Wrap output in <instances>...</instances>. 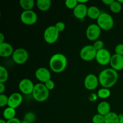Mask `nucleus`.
I'll return each mask as SVG.
<instances>
[{"label": "nucleus", "instance_id": "obj_31", "mask_svg": "<svg viewBox=\"0 0 123 123\" xmlns=\"http://www.w3.org/2000/svg\"><path fill=\"white\" fill-rule=\"evenodd\" d=\"M94 46V48H95L97 51L98 50H101L102 49L104 48V43H103V41L100 40H97V41L94 42V43L92 45Z\"/></svg>", "mask_w": 123, "mask_h": 123}, {"label": "nucleus", "instance_id": "obj_12", "mask_svg": "<svg viewBox=\"0 0 123 123\" xmlns=\"http://www.w3.org/2000/svg\"><path fill=\"white\" fill-rule=\"evenodd\" d=\"M98 78L94 74H88L84 79V86L90 91L96 90L98 86Z\"/></svg>", "mask_w": 123, "mask_h": 123}, {"label": "nucleus", "instance_id": "obj_42", "mask_svg": "<svg viewBox=\"0 0 123 123\" xmlns=\"http://www.w3.org/2000/svg\"><path fill=\"white\" fill-rule=\"evenodd\" d=\"M0 123H7V121H5L4 120H0Z\"/></svg>", "mask_w": 123, "mask_h": 123}, {"label": "nucleus", "instance_id": "obj_17", "mask_svg": "<svg viewBox=\"0 0 123 123\" xmlns=\"http://www.w3.org/2000/svg\"><path fill=\"white\" fill-rule=\"evenodd\" d=\"M14 52L13 48L10 43L4 42L0 44V56L3 58L9 57Z\"/></svg>", "mask_w": 123, "mask_h": 123}, {"label": "nucleus", "instance_id": "obj_8", "mask_svg": "<svg viewBox=\"0 0 123 123\" xmlns=\"http://www.w3.org/2000/svg\"><path fill=\"white\" fill-rule=\"evenodd\" d=\"M111 58L112 55L110 52L106 48H103L97 52L96 60L98 64L101 66H106L110 64Z\"/></svg>", "mask_w": 123, "mask_h": 123}, {"label": "nucleus", "instance_id": "obj_44", "mask_svg": "<svg viewBox=\"0 0 123 123\" xmlns=\"http://www.w3.org/2000/svg\"><path fill=\"white\" fill-rule=\"evenodd\" d=\"M22 123H28L26 122V121H22Z\"/></svg>", "mask_w": 123, "mask_h": 123}, {"label": "nucleus", "instance_id": "obj_43", "mask_svg": "<svg viewBox=\"0 0 123 123\" xmlns=\"http://www.w3.org/2000/svg\"><path fill=\"white\" fill-rule=\"evenodd\" d=\"M118 1L120 4H121L123 3V0H118Z\"/></svg>", "mask_w": 123, "mask_h": 123}, {"label": "nucleus", "instance_id": "obj_38", "mask_svg": "<svg viewBox=\"0 0 123 123\" xmlns=\"http://www.w3.org/2000/svg\"><path fill=\"white\" fill-rule=\"evenodd\" d=\"M114 0H103L102 1V2L103 4H105V5H107V6H110L112 4L113 2H114Z\"/></svg>", "mask_w": 123, "mask_h": 123}, {"label": "nucleus", "instance_id": "obj_19", "mask_svg": "<svg viewBox=\"0 0 123 123\" xmlns=\"http://www.w3.org/2000/svg\"><path fill=\"white\" fill-rule=\"evenodd\" d=\"M101 12L98 7L96 6H91L88 8L87 16L90 19L97 20L101 14Z\"/></svg>", "mask_w": 123, "mask_h": 123}, {"label": "nucleus", "instance_id": "obj_16", "mask_svg": "<svg viewBox=\"0 0 123 123\" xmlns=\"http://www.w3.org/2000/svg\"><path fill=\"white\" fill-rule=\"evenodd\" d=\"M88 8L85 4H78L73 10V14L74 17L78 19H83L87 16Z\"/></svg>", "mask_w": 123, "mask_h": 123}, {"label": "nucleus", "instance_id": "obj_24", "mask_svg": "<svg viewBox=\"0 0 123 123\" xmlns=\"http://www.w3.org/2000/svg\"><path fill=\"white\" fill-rule=\"evenodd\" d=\"M8 78V73L6 68L4 66H0V83H5Z\"/></svg>", "mask_w": 123, "mask_h": 123}, {"label": "nucleus", "instance_id": "obj_10", "mask_svg": "<svg viewBox=\"0 0 123 123\" xmlns=\"http://www.w3.org/2000/svg\"><path fill=\"white\" fill-rule=\"evenodd\" d=\"M38 19L37 14L33 10L23 11L20 14L22 22L26 25H32L36 24Z\"/></svg>", "mask_w": 123, "mask_h": 123}, {"label": "nucleus", "instance_id": "obj_23", "mask_svg": "<svg viewBox=\"0 0 123 123\" xmlns=\"http://www.w3.org/2000/svg\"><path fill=\"white\" fill-rule=\"evenodd\" d=\"M16 112V109L14 108H6L3 112V117L4 118L5 120L7 121L15 118V115Z\"/></svg>", "mask_w": 123, "mask_h": 123}, {"label": "nucleus", "instance_id": "obj_9", "mask_svg": "<svg viewBox=\"0 0 123 123\" xmlns=\"http://www.w3.org/2000/svg\"><path fill=\"white\" fill-rule=\"evenodd\" d=\"M101 31H102V30L97 24H91L86 28V38L91 42H96L100 36Z\"/></svg>", "mask_w": 123, "mask_h": 123}, {"label": "nucleus", "instance_id": "obj_15", "mask_svg": "<svg viewBox=\"0 0 123 123\" xmlns=\"http://www.w3.org/2000/svg\"><path fill=\"white\" fill-rule=\"evenodd\" d=\"M111 66L115 71H120L123 69V56L114 54L112 56L110 62Z\"/></svg>", "mask_w": 123, "mask_h": 123}, {"label": "nucleus", "instance_id": "obj_6", "mask_svg": "<svg viewBox=\"0 0 123 123\" xmlns=\"http://www.w3.org/2000/svg\"><path fill=\"white\" fill-rule=\"evenodd\" d=\"M97 52L92 45H86L82 48L79 55L84 61H91L96 59Z\"/></svg>", "mask_w": 123, "mask_h": 123}, {"label": "nucleus", "instance_id": "obj_35", "mask_svg": "<svg viewBox=\"0 0 123 123\" xmlns=\"http://www.w3.org/2000/svg\"><path fill=\"white\" fill-rule=\"evenodd\" d=\"M97 98H98V96L95 93H92L91 94H90V97H89V100L91 102H95Z\"/></svg>", "mask_w": 123, "mask_h": 123}, {"label": "nucleus", "instance_id": "obj_1", "mask_svg": "<svg viewBox=\"0 0 123 123\" xmlns=\"http://www.w3.org/2000/svg\"><path fill=\"white\" fill-rule=\"evenodd\" d=\"M98 78L99 84L102 88L109 89L117 83L118 74L117 71L112 68H106L100 73Z\"/></svg>", "mask_w": 123, "mask_h": 123}, {"label": "nucleus", "instance_id": "obj_30", "mask_svg": "<svg viewBox=\"0 0 123 123\" xmlns=\"http://www.w3.org/2000/svg\"><path fill=\"white\" fill-rule=\"evenodd\" d=\"M8 97H7L6 95L2 94H0V106L1 108L4 107L5 106H8Z\"/></svg>", "mask_w": 123, "mask_h": 123}, {"label": "nucleus", "instance_id": "obj_22", "mask_svg": "<svg viewBox=\"0 0 123 123\" xmlns=\"http://www.w3.org/2000/svg\"><path fill=\"white\" fill-rule=\"evenodd\" d=\"M19 4L24 11L32 10L34 7L35 2L34 0H20Z\"/></svg>", "mask_w": 123, "mask_h": 123}, {"label": "nucleus", "instance_id": "obj_4", "mask_svg": "<svg viewBox=\"0 0 123 123\" xmlns=\"http://www.w3.org/2000/svg\"><path fill=\"white\" fill-rule=\"evenodd\" d=\"M97 24L101 30L109 31L114 26V20L111 14L107 13H102L97 20Z\"/></svg>", "mask_w": 123, "mask_h": 123}, {"label": "nucleus", "instance_id": "obj_40", "mask_svg": "<svg viewBox=\"0 0 123 123\" xmlns=\"http://www.w3.org/2000/svg\"><path fill=\"white\" fill-rule=\"evenodd\" d=\"M77 1H78V4H85V3L88 2V0H82V1H80V0L78 1V0H77Z\"/></svg>", "mask_w": 123, "mask_h": 123}, {"label": "nucleus", "instance_id": "obj_26", "mask_svg": "<svg viewBox=\"0 0 123 123\" xmlns=\"http://www.w3.org/2000/svg\"><path fill=\"white\" fill-rule=\"evenodd\" d=\"M109 8L112 13H118L122 9V4L118 1H114L112 4L109 6Z\"/></svg>", "mask_w": 123, "mask_h": 123}, {"label": "nucleus", "instance_id": "obj_34", "mask_svg": "<svg viewBox=\"0 0 123 123\" xmlns=\"http://www.w3.org/2000/svg\"><path fill=\"white\" fill-rule=\"evenodd\" d=\"M44 84L46 86V87L49 91L54 90V88H55V83H54V82L53 81L52 79L48 80V81L46 82Z\"/></svg>", "mask_w": 123, "mask_h": 123}, {"label": "nucleus", "instance_id": "obj_32", "mask_svg": "<svg viewBox=\"0 0 123 123\" xmlns=\"http://www.w3.org/2000/svg\"><path fill=\"white\" fill-rule=\"evenodd\" d=\"M54 26L56 28V30L59 31V32H62L66 28V25L62 22H58Z\"/></svg>", "mask_w": 123, "mask_h": 123}, {"label": "nucleus", "instance_id": "obj_5", "mask_svg": "<svg viewBox=\"0 0 123 123\" xmlns=\"http://www.w3.org/2000/svg\"><path fill=\"white\" fill-rule=\"evenodd\" d=\"M60 32L55 26H49L44 30L43 38L44 41L48 44H54L56 43L59 38Z\"/></svg>", "mask_w": 123, "mask_h": 123}, {"label": "nucleus", "instance_id": "obj_14", "mask_svg": "<svg viewBox=\"0 0 123 123\" xmlns=\"http://www.w3.org/2000/svg\"><path fill=\"white\" fill-rule=\"evenodd\" d=\"M23 100L22 96L19 92H14L8 97V107L16 109L21 105Z\"/></svg>", "mask_w": 123, "mask_h": 123}, {"label": "nucleus", "instance_id": "obj_18", "mask_svg": "<svg viewBox=\"0 0 123 123\" xmlns=\"http://www.w3.org/2000/svg\"><path fill=\"white\" fill-rule=\"evenodd\" d=\"M111 105L108 102H106V101H103V102H101L98 105L97 108V112L98 114L103 115V116H105L107 114L111 112Z\"/></svg>", "mask_w": 123, "mask_h": 123}, {"label": "nucleus", "instance_id": "obj_27", "mask_svg": "<svg viewBox=\"0 0 123 123\" xmlns=\"http://www.w3.org/2000/svg\"><path fill=\"white\" fill-rule=\"evenodd\" d=\"M78 4V2L77 0H67L65 2V6L68 9L74 10Z\"/></svg>", "mask_w": 123, "mask_h": 123}, {"label": "nucleus", "instance_id": "obj_37", "mask_svg": "<svg viewBox=\"0 0 123 123\" xmlns=\"http://www.w3.org/2000/svg\"><path fill=\"white\" fill-rule=\"evenodd\" d=\"M6 90V86L3 83H0V94H2Z\"/></svg>", "mask_w": 123, "mask_h": 123}, {"label": "nucleus", "instance_id": "obj_2", "mask_svg": "<svg viewBox=\"0 0 123 123\" xmlns=\"http://www.w3.org/2000/svg\"><path fill=\"white\" fill-rule=\"evenodd\" d=\"M67 66V59L62 54L57 53L51 56L49 60V67L52 72L60 73L64 71Z\"/></svg>", "mask_w": 123, "mask_h": 123}, {"label": "nucleus", "instance_id": "obj_36", "mask_svg": "<svg viewBox=\"0 0 123 123\" xmlns=\"http://www.w3.org/2000/svg\"><path fill=\"white\" fill-rule=\"evenodd\" d=\"M7 123H22V121L19 119H18V118L15 117L14 118L12 119V120L7 121Z\"/></svg>", "mask_w": 123, "mask_h": 123}, {"label": "nucleus", "instance_id": "obj_28", "mask_svg": "<svg viewBox=\"0 0 123 123\" xmlns=\"http://www.w3.org/2000/svg\"><path fill=\"white\" fill-rule=\"evenodd\" d=\"M92 123H105V116L100 114H96L92 118Z\"/></svg>", "mask_w": 123, "mask_h": 123}, {"label": "nucleus", "instance_id": "obj_41", "mask_svg": "<svg viewBox=\"0 0 123 123\" xmlns=\"http://www.w3.org/2000/svg\"><path fill=\"white\" fill-rule=\"evenodd\" d=\"M120 115V121H119V123H123V115Z\"/></svg>", "mask_w": 123, "mask_h": 123}, {"label": "nucleus", "instance_id": "obj_21", "mask_svg": "<svg viewBox=\"0 0 123 123\" xmlns=\"http://www.w3.org/2000/svg\"><path fill=\"white\" fill-rule=\"evenodd\" d=\"M120 115L113 112H111L105 116V123H119Z\"/></svg>", "mask_w": 123, "mask_h": 123}, {"label": "nucleus", "instance_id": "obj_13", "mask_svg": "<svg viewBox=\"0 0 123 123\" xmlns=\"http://www.w3.org/2000/svg\"><path fill=\"white\" fill-rule=\"evenodd\" d=\"M36 78L38 80L43 84L51 79V74L49 70L45 67H40L35 73Z\"/></svg>", "mask_w": 123, "mask_h": 123}, {"label": "nucleus", "instance_id": "obj_20", "mask_svg": "<svg viewBox=\"0 0 123 123\" xmlns=\"http://www.w3.org/2000/svg\"><path fill=\"white\" fill-rule=\"evenodd\" d=\"M52 2L50 0H37L36 5L38 9L42 12H46L49 10L51 7Z\"/></svg>", "mask_w": 123, "mask_h": 123}, {"label": "nucleus", "instance_id": "obj_33", "mask_svg": "<svg viewBox=\"0 0 123 123\" xmlns=\"http://www.w3.org/2000/svg\"><path fill=\"white\" fill-rule=\"evenodd\" d=\"M115 54L123 56V44L120 43V44H117L115 48Z\"/></svg>", "mask_w": 123, "mask_h": 123}, {"label": "nucleus", "instance_id": "obj_29", "mask_svg": "<svg viewBox=\"0 0 123 123\" xmlns=\"http://www.w3.org/2000/svg\"><path fill=\"white\" fill-rule=\"evenodd\" d=\"M35 119H36V116L32 112H28L25 114L24 121H25L28 123H31L34 121Z\"/></svg>", "mask_w": 123, "mask_h": 123}, {"label": "nucleus", "instance_id": "obj_11", "mask_svg": "<svg viewBox=\"0 0 123 123\" xmlns=\"http://www.w3.org/2000/svg\"><path fill=\"white\" fill-rule=\"evenodd\" d=\"M34 86L32 80L29 79H24L19 82V89L24 94H32Z\"/></svg>", "mask_w": 123, "mask_h": 123}, {"label": "nucleus", "instance_id": "obj_7", "mask_svg": "<svg viewBox=\"0 0 123 123\" xmlns=\"http://www.w3.org/2000/svg\"><path fill=\"white\" fill-rule=\"evenodd\" d=\"M29 54L27 50L24 48H18L12 55L13 61L17 64H24L28 61Z\"/></svg>", "mask_w": 123, "mask_h": 123}, {"label": "nucleus", "instance_id": "obj_3", "mask_svg": "<svg viewBox=\"0 0 123 123\" xmlns=\"http://www.w3.org/2000/svg\"><path fill=\"white\" fill-rule=\"evenodd\" d=\"M34 99L38 102H43L49 97V90L43 83H38L35 85L32 91Z\"/></svg>", "mask_w": 123, "mask_h": 123}, {"label": "nucleus", "instance_id": "obj_39", "mask_svg": "<svg viewBox=\"0 0 123 123\" xmlns=\"http://www.w3.org/2000/svg\"><path fill=\"white\" fill-rule=\"evenodd\" d=\"M5 40V36H4L2 33H0V44L1 43H4Z\"/></svg>", "mask_w": 123, "mask_h": 123}, {"label": "nucleus", "instance_id": "obj_25", "mask_svg": "<svg viewBox=\"0 0 123 123\" xmlns=\"http://www.w3.org/2000/svg\"><path fill=\"white\" fill-rule=\"evenodd\" d=\"M97 96L98 98H102V99H105L109 97L111 94L110 90L108 88H102L100 89L97 92Z\"/></svg>", "mask_w": 123, "mask_h": 123}]
</instances>
